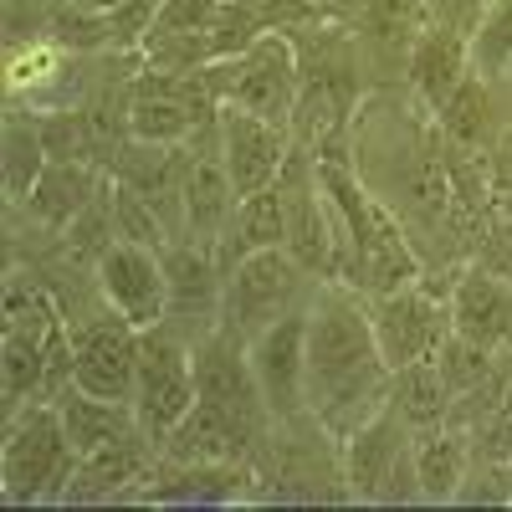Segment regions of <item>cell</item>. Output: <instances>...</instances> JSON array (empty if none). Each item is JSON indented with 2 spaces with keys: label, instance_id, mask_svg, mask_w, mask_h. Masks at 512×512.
I'll list each match as a JSON object with an SVG mask.
<instances>
[{
  "label": "cell",
  "instance_id": "19",
  "mask_svg": "<svg viewBox=\"0 0 512 512\" xmlns=\"http://www.w3.org/2000/svg\"><path fill=\"white\" fill-rule=\"evenodd\" d=\"M93 200H98L93 164H88V159H52L47 169H41V180L31 185V195H26L21 205H26L47 231H67Z\"/></svg>",
  "mask_w": 512,
  "mask_h": 512
},
{
  "label": "cell",
  "instance_id": "11",
  "mask_svg": "<svg viewBox=\"0 0 512 512\" xmlns=\"http://www.w3.org/2000/svg\"><path fill=\"white\" fill-rule=\"evenodd\" d=\"M134 379H139V328L128 318L108 308L103 318L72 328V384L77 390L134 405Z\"/></svg>",
  "mask_w": 512,
  "mask_h": 512
},
{
  "label": "cell",
  "instance_id": "32",
  "mask_svg": "<svg viewBox=\"0 0 512 512\" xmlns=\"http://www.w3.org/2000/svg\"><path fill=\"white\" fill-rule=\"evenodd\" d=\"M497 200H502V216L512 221V195H497Z\"/></svg>",
  "mask_w": 512,
  "mask_h": 512
},
{
  "label": "cell",
  "instance_id": "14",
  "mask_svg": "<svg viewBox=\"0 0 512 512\" xmlns=\"http://www.w3.org/2000/svg\"><path fill=\"white\" fill-rule=\"evenodd\" d=\"M164 277H169V318L164 323H200L205 333L221 328V303H226V272L210 246L180 241L164 246Z\"/></svg>",
  "mask_w": 512,
  "mask_h": 512
},
{
  "label": "cell",
  "instance_id": "2",
  "mask_svg": "<svg viewBox=\"0 0 512 512\" xmlns=\"http://www.w3.org/2000/svg\"><path fill=\"white\" fill-rule=\"evenodd\" d=\"M77 472V451L67 441V425L57 400H31L11 415L6 446H0V492L11 507L52 502L67 492Z\"/></svg>",
  "mask_w": 512,
  "mask_h": 512
},
{
  "label": "cell",
  "instance_id": "28",
  "mask_svg": "<svg viewBox=\"0 0 512 512\" xmlns=\"http://www.w3.org/2000/svg\"><path fill=\"white\" fill-rule=\"evenodd\" d=\"M512 57V0H487L472 26V72L497 82Z\"/></svg>",
  "mask_w": 512,
  "mask_h": 512
},
{
  "label": "cell",
  "instance_id": "5",
  "mask_svg": "<svg viewBox=\"0 0 512 512\" xmlns=\"http://www.w3.org/2000/svg\"><path fill=\"white\" fill-rule=\"evenodd\" d=\"M308 282H318L287 246L256 251L246 262H236L226 272V303H221V328H231L236 338L262 333L267 323H277L282 313L303 308Z\"/></svg>",
  "mask_w": 512,
  "mask_h": 512
},
{
  "label": "cell",
  "instance_id": "27",
  "mask_svg": "<svg viewBox=\"0 0 512 512\" xmlns=\"http://www.w3.org/2000/svg\"><path fill=\"white\" fill-rule=\"evenodd\" d=\"M0 313H6V333H26V338H47L62 323V313L47 297V287H41L36 277H26L21 267L6 272V308H0Z\"/></svg>",
  "mask_w": 512,
  "mask_h": 512
},
{
  "label": "cell",
  "instance_id": "23",
  "mask_svg": "<svg viewBox=\"0 0 512 512\" xmlns=\"http://www.w3.org/2000/svg\"><path fill=\"white\" fill-rule=\"evenodd\" d=\"M149 436H134V441H118L108 451H93V456H82L77 461V472L62 492V502H98V497H118L128 482H139L144 477V446Z\"/></svg>",
  "mask_w": 512,
  "mask_h": 512
},
{
  "label": "cell",
  "instance_id": "30",
  "mask_svg": "<svg viewBox=\"0 0 512 512\" xmlns=\"http://www.w3.org/2000/svg\"><path fill=\"white\" fill-rule=\"evenodd\" d=\"M72 6L98 11V16H113V11H123V6H134V0H72Z\"/></svg>",
  "mask_w": 512,
  "mask_h": 512
},
{
  "label": "cell",
  "instance_id": "24",
  "mask_svg": "<svg viewBox=\"0 0 512 512\" xmlns=\"http://www.w3.org/2000/svg\"><path fill=\"white\" fill-rule=\"evenodd\" d=\"M451 379L441 374L436 359H415L405 369L390 374V405L410 420V431H425V425H441L451 410Z\"/></svg>",
  "mask_w": 512,
  "mask_h": 512
},
{
  "label": "cell",
  "instance_id": "31",
  "mask_svg": "<svg viewBox=\"0 0 512 512\" xmlns=\"http://www.w3.org/2000/svg\"><path fill=\"white\" fill-rule=\"evenodd\" d=\"M497 82H507V93H512V57H507V67H502V77Z\"/></svg>",
  "mask_w": 512,
  "mask_h": 512
},
{
  "label": "cell",
  "instance_id": "7",
  "mask_svg": "<svg viewBox=\"0 0 512 512\" xmlns=\"http://www.w3.org/2000/svg\"><path fill=\"white\" fill-rule=\"evenodd\" d=\"M246 364L256 374L272 425L308 415V308H292L246 338Z\"/></svg>",
  "mask_w": 512,
  "mask_h": 512
},
{
  "label": "cell",
  "instance_id": "3",
  "mask_svg": "<svg viewBox=\"0 0 512 512\" xmlns=\"http://www.w3.org/2000/svg\"><path fill=\"white\" fill-rule=\"evenodd\" d=\"M338 477L359 502H420L410 420L384 400L349 436H338Z\"/></svg>",
  "mask_w": 512,
  "mask_h": 512
},
{
  "label": "cell",
  "instance_id": "25",
  "mask_svg": "<svg viewBox=\"0 0 512 512\" xmlns=\"http://www.w3.org/2000/svg\"><path fill=\"white\" fill-rule=\"evenodd\" d=\"M0 384H6V415H16L31 400H47V338H0Z\"/></svg>",
  "mask_w": 512,
  "mask_h": 512
},
{
  "label": "cell",
  "instance_id": "16",
  "mask_svg": "<svg viewBox=\"0 0 512 512\" xmlns=\"http://www.w3.org/2000/svg\"><path fill=\"white\" fill-rule=\"evenodd\" d=\"M246 446H251V436L231 415H221L216 405H205V400H195L190 415L164 436V456L175 466H231V461L246 456Z\"/></svg>",
  "mask_w": 512,
  "mask_h": 512
},
{
  "label": "cell",
  "instance_id": "20",
  "mask_svg": "<svg viewBox=\"0 0 512 512\" xmlns=\"http://www.w3.org/2000/svg\"><path fill=\"white\" fill-rule=\"evenodd\" d=\"M466 466H472V446L456 431L425 425L415 436V477H420V502H456L466 487Z\"/></svg>",
  "mask_w": 512,
  "mask_h": 512
},
{
  "label": "cell",
  "instance_id": "10",
  "mask_svg": "<svg viewBox=\"0 0 512 512\" xmlns=\"http://www.w3.org/2000/svg\"><path fill=\"white\" fill-rule=\"evenodd\" d=\"M98 292L103 303L128 318L139 333L144 328H159L169 318V277H164V251L154 246H139V241H108V251H98Z\"/></svg>",
  "mask_w": 512,
  "mask_h": 512
},
{
  "label": "cell",
  "instance_id": "4",
  "mask_svg": "<svg viewBox=\"0 0 512 512\" xmlns=\"http://www.w3.org/2000/svg\"><path fill=\"white\" fill-rule=\"evenodd\" d=\"M210 88H216V103H236L256 118L272 123H292L297 103H303V62H297V41L287 31H262L241 47L236 57L210 62Z\"/></svg>",
  "mask_w": 512,
  "mask_h": 512
},
{
  "label": "cell",
  "instance_id": "21",
  "mask_svg": "<svg viewBox=\"0 0 512 512\" xmlns=\"http://www.w3.org/2000/svg\"><path fill=\"white\" fill-rule=\"evenodd\" d=\"M441 123V139L451 149H466V154H492L497 149V103H492V82L487 77H466L461 93L436 113Z\"/></svg>",
  "mask_w": 512,
  "mask_h": 512
},
{
  "label": "cell",
  "instance_id": "34",
  "mask_svg": "<svg viewBox=\"0 0 512 512\" xmlns=\"http://www.w3.org/2000/svg\"><path fill=\"white\" fill-rule=\"evenodd\" d=\"M318 6H323V0H318Z\"/></svg>",
  "mask_w": 512,
  "mask_h": 512
},
{
  "label": "cell",
  "instance_id": "33",
  "mask_svg": "<svg viewBox=\"0 0 512 512\" xmlns=\"http://www.w3.org/2000/svg\"><path fill=\"white\" fill-rule=\"evenodd\" d=\"M507 149H512V139H507Z\"/></svg>",
  "mask_w": 512,
  "mask_h": 512
},
{
  "label": "cell",
  "instance_id": "8",
  "mask_svg": "<svg viewBox=\"0 0 512 512\" xmlns=\"http://www.w3.org/2000/svg\"><path fill=\"white\" fill-rule=\"evenodd\" d=\"M364 303H369V323H374L379 354L390 364V374L415 359H436L441 344L451 338V303H436L420 282H405L395 292H374Z\"/></svg>",
  "mask_w": 512,
  "mask_h": 512
},
{
  "label": "cell",
  "instance_id": "18",
  "mask_svg": "<svg viewBox=\"0 0 512 512\" xmlns=\"http://www.w3.org/2000/svg\"><path fill=\"white\" fill-rule=\"evenodd\" d=\"M272 246H287V195H282V185H267V190H256L236 205L231 226L216 241V262H221V272H231L236 262H246L256 251H272Z\"/></svg>",
  "mask_w": 512,
  "mask_h": 512
},
{
  "label": "cell",
  "instance_id": "17",
  "mask_svg": "<svg viewBox=\"0 0 512 512\" xmlns=\"http://www.w3.org/2000/svg\"><path fill=\"white\" fill-rule=\"evenodd\" d=\"M57 410H62V425H67V441H72L77 461L93 456V451H108V446H118V441L144 436L134 405L98 400V395H88V390H77V384H72L67 395H57Z\"/></svg>",
  "mask_w": 512,
  "mask_h": 512
},
{
  "label": "cell",
  "instance_id": "26",
  "mask_svg": "<svg viewBox=\"0 0 512 512\" xmlns=\"http://www.w3.org/2000/svg\"><path fill=\"white\" fill-rule=\"evenodd\" d=\"M52 164L47 139H41V123L26 118H6V200L21 205L31 195V185L41 180V169Z\"/></svg>",
  "mask_w": 512,
  "mask_h": 512
},
{
  "label": "cell",
  "instance_id": "6",
  "mask_svg": "<svg viewBox=\"0 0 512 512\" xmlns=\"http://www.w3.org/2000/svg\"><path fill=\"white\" fill-rule=\"evenodd\" d=\"M200 400L195 390V349L159 323L139 333V379H134V415L149 441H164Z\"/></svg>",
  "mask_w": 512,
  "mask_h": 512
},
{
  "label": "cell",
  "instance_id": "12",
  "mask_svg": "<svg viewBox=\"0 0 512 512\" xmlns=\"http://www.w3.org/2000/svg\"><path fill=\"white\" fill-rule=\"evenodd\" d=\"M221 159L231 169V185L236 195H256L282 180V169L292 159V134L287 123L272 118H256L236 103H221Z\"/></svg>",
  "mask_w": 512,
  "mask_h": 512
},
{
  "label": "cell",
  "instance_id": "1",
  "mask_svg": "<svg viewBox=\"0 0 512 512\" xmlns=\"http://www.w3.org/2000/svg\"><path fill=\"white\" fill-rule=\"evenodd\" d=\"M390 400V364L379 354L369 303L344 287L318 292L308 308V415L328 436H349Z\"/></svg>",
  "mask_w": 512,
  "mask_h": 512
},
{
  "label": "cell",
  "instance_id": "9",
  "mask_svg": "<svg viewBox=\"0 0 512 512\" xmlns=\"http://www.w3.org/2000/svg\"><path fill=\"white\" fill-rule=\"evenodd\" d=\"M195 390L205 405H216L221 415H231L251 441L267 436L272 410L256 390V374L246 364V338H236L231 328H216L195 338Z\"/></svg>",
  "mask_w": 512,
  "mask_h": 512
},
{
  "label": "cell",
  "instance_id": "13",
  "mask_svg": "<svg viewBox=\"0 0 512 512\" xmlns=\"http://www.w3.org/2000/svg\"><path fill=\"white\" fill-rule=\"evenodd\" d=\"M405 77H410V93L420 98V108L441 113L461 93V82L472 77V36L456 31L451 21H425L410 47Z\"/></svg>",
  "mask_w": 512,
  "mask_h": 512
},
{
  "label": "cell",
  "instance_id": "15",
  "mask_svg": "<svg viewBox=\"0 0 512 512\" xmlns=\"http://www.w3.org/2000/svg\"><path fill=\"white\" fill-rule=\"evenodd\" d=\"M451 333L472 338L482 349H497L512 338V277L492 267L461 272L451 287Z\"/></svg>",
  "mask_w": 512,
  "mask_h": 512
},
{
  "label": "cell",
  "instance_id": "29",
  "mask_svg": "<svg viewBox=\"0 0 512 512\" xmlns=\"http://www.w3.org/2000/svg\"><path fill=\"white\" fill-rule=\"evenodd\" d=\"M113 231L123 236V241H139V246H154V251H164L169 241H164V221H159V210L134 190V185H113Z\"/></svg>",
  "mask_w": 512,
  "mask_h": 512
},
{
  "label": "cell",
  "instance_id": "22",
  "mask_svg": "<svg viewBox=\"0 0 512 512\" xmlns=\"http://www.w3.org/2000/svg\"><path fill=\"white\" fill-rule=\"evenodd\" d=\"M425 21H431L425 0H359V36L379 62H410Z\"/></svg>",
  "mask_w": 512,
  "mask_h": 512
}]
</instances>
